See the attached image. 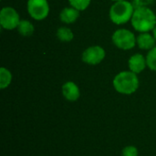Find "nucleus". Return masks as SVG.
<instances>
[{
    "label": "nucleus",
    "mask_w": 156,
    "mask_h": 156,
    "mask_svg": "<svg viewBox=\"0 0 156 156\" xmlns=\"http://www.w3.org/2000/svg\"><path fill=\"white\" fill-rule=\"evenodd\" d=\"M112 1H114V2H118V1H122V0H112Z\"/></svg>",
    "instance_id": "20"
},
{
    "label": "nucleus",
    "mask_w": 156,
    "mask_h": 156,
    "mask_svg": "<svg viewBox=\"0 0 156 156\" xmlns=\"http://www.w3.org/2000/svg\"><path fill=\"white\" fill-rule=\"evenodd\" d=\"M113 44L123 50H129L136 45V37L134 34L125 28L116 30L112 37Z\"/></svg>",
    "instance_id": "4"
},
{
    "label": "nucleus",
    "mask_w": 156,
    "mask_h": 156,
    "mask_svg": "<svg viewBox=\"0 0 156 156\" xmlns=\"http://www.w3.org/2000/svg\"><path fill=\"white\" fill-rule=\"evenodd\" d=\"M79 16H80V11L72 6L63 8L59 15L60 20L66 24H71L76 22Z\"/></svg>",
    "instance_id": "11"
},
{
    "label": "nucleus",
    "mask_w": 156,
    "mask_h": 156,
    "mask_svg": "<svg viewBox=\"0 0 156 156\" xmlns=\"http://www.w3.org/2000/svg\"><path fill=\"white\" fill-rule=\"evenodd\" d=\"M139 155V151L137 147L133 145H128L122 149V156H138Z\"/></svg>",
    "instance_id": "17"
},
{
    "label": "nucleus",
    "mask_w": 156,
    "mask_h": 156,
    "mask_svg": "<svg viewBox=\"0 0 156 156\" xmlns=\"http://www.w3.org/2000/svg\"><path fill=\"white\" fill-rule=\"evenodd\" d=\"M128 65L131 71L135 74H139L144 71L145 67L147 66L146 58L142 54H134L129 58Z\"/></svg>",
    "instance_id": "9"
},
{
    "label": "nucleus",
    "mask_w": 156,
    "mask_h": 156,
    "mask_svg": "<svg viewBox=\"0 0 156 156\" xmlns=\"http://www.w3.org/2000/svg\"><path fill=\"white\" fill-rule=\"evenodd\" d=\"M131 20L133 28L141 33H146L154 30L156 27L155 14L152 9L146 6L135 7Z\"/></svg>",
    "instance_id": "1"
},
{
    "label": "nucleus",
    "mask_w": 156,
    "mask_h": 156,
    "mask_svg": "<svg viewBox=\"0 0 156 156\" xmlns=\"http://www.w3.org/2000/svg\"><path fill=\"white\" fill-rule=\"evenodd\" d=\"M63 97L69 101H76L80 97V88L73 81H67L62 86Z\"/></svg>",
    "instance_id": "8"
},
{
    "label": "nucleus",
    "mask_w": 156,
    "mask_h": 156,
    "mask_svg": "<svg viewBox=\"0 0 156 156\" xmlns=\"http://www.w3.org/2000/svg\"><path fill=\"white\" fill-rule=\"evenodd\" d=\"M154 39H155V41H156V27L154 28Z\"/></svg>",
    "instance_id": "19"
},
{
    "label": "nucleus",
    "mask_w": 156,
    "mask_h": 156,
    "mask_svg": "<svg viewBox=\"0 0 156 156\" xmlns=\"http://www.w3.org/2000/svg\"><path fill=\"white\" fill-rule=\"evenodd\" d=\"M105 55L103 48L100 46H91L83 51L82 60L89 65H98L104 59Z\"/></svg>",
    "instance_id": "7"
},
{
    "label": "nucleus",
    "mask_w": 156,
    "mask_h": 156,
    "mask_svg": "<svg viewBox=\"0 0 156 156\" xmlns=\"http://www.w3.org/2000/svg\"><path fill=\"white\" fill-rule=\"evenodd\" d=\"M154 2V0H133V4L135 7L138 6H147L151 5Z\"/></svg>",
    "instance_id": "18"
},
{
    "label": "nucleus",
    "mask_w": 156,
    "mask_h": 156,
    "mask_svg": "<svg viewBox=\"0 0 156 156\" xmlns=\"http://www.w3.org/2000/svg\"><path fill=\"white\" fill-rule=\"evenodd\" d=\"M18 33L23 37H30L34 33V26L28 20H21L17 27Z\"/></svg>",
    "instance_id": "12"
},
{
    "label": "nucleus",
    "mask_w": 156,
    "mask_h": 156,
    "mask_svg": "<svg viewBox=\"0 0 156 156\" xmlns=\"http://www.w3.org/2000/svg\"><path fill=\"white\" fill-rule=\"evenodd\" d=\"M134 12L133 5L129 1L115 2L110 9V18L115 25H123L130 21Z\"/></svg>",
    "instance_id": "3"
},
{
    "label": "nucleus",
    "mask_w": 156,
    "mask_h": 156,
    "mask_svg": "<svg viewBox=\"0 0 156 156\" xmlns=\"http://www.w3.org/2000/svg\"><path fill=\"white\" fill-rule=\"evenodd\" d=\"M70 5L79 11H83L87 9L90 4V0H69Z\"/></svg>",
    "instance_id": "16"
},
{
    "label": "nucleus",
    "mask_w": 156,
    "mask_h": 156,
    "mask_svg": "<svg viewBox=\"0 0 156 156\" xmlns=\"http://www.w3.org/2000/svg\"><path fill=\"white\" fill-rule=\"evenodd\" d=\"M113 88L121 94L131 95L139 88V79L133 71H122L117 74L112 81Z\"/></svg>",
    "instance_id": "2"
},
{
    "label": "nucleus",
    "mask_w": 156,
    "mask_h": 156,
    "mask_svg": "<svg viewBox=\"0 0 156 156\" xmlns=\"http://www.w3.org/2000/svg\"><path fill=\"white\" fill-rule=\"evenodd\" d=\"M11 81H12L11 72L7 69L2 67L0 69V89L1 90L6 89L10 85Z\"/></svg>",
    "instance_id": "13"
},
{
    "label": "nucleus",
    "mask_w": 156,
    "mask_h": 156,
    "mask_svg": "<svg viewBox=\"0 0 156 156\" xmlns=\"http://www.w3.org/2000/svg\"><path fill=\"white\" fill-rule=\"evenodd\" d=\"M146 63L147 67L151 70L156 71V46L148 51L146 56Z\"/></svg>",
    "instance_id": "15"
},
{
    "label": "nucleus",
    "mask_w": 156,
    "mask_h": 156,
    "mask_svg": "<svg viewBox=\"0 0 156 156\" xmlns=\"http://www.w3.org/2000/svg\"><path fill=\"white\" fill-rule=\"evenodd\" d=\"M27 12L35 20L45 19L49 13V5L47 0H28Z\"/></svg>",
    "instance_id": "5"
},
{
    "label": "nucleus",
    "mask_w": 156,
    "mask_h": 156,
    "mask_svg": "<svg viewBox=\"0 0 156 156\" xmlns=\"http://www.w3.org/2000/svg\"><path fill=\"white\" fill-rule=\"evenodd\" d=\"M20 17L18 13L10 6H5L1 9L0 12V25L3 28L12 30L17 28L20 23Z\"/></svg>",
    "instance_id": "6"
},
{
    "label": "nucleus",
    "mask_w": 156,
    "mask_h": 156,
    "mask_svg": "<svg viewBox=\"0 0 156 156\" xmlns=\"http://www.w3.org/2000/svg\"><path fill=\"white\" fill-rule=\"evenodd\" d=\"M57 37L63 42H69L73 39V32L66 27H61L57 30Z\"/></svg>",
    "instance_id": "14"
},
{
    "label": "nucleus",
    "mask_w": 156,
    "mask_h": 156,
    "mask_svg": "<svg viewBox=\"0 0 156 156\" xmlns=\"http://www.w3.org/2000/svg\"><path fill=\"white\" fill-rule=\"evenodd\" d=\"M155 39L154 37L150 35L148 32L146 33H142L139 35L136 38V44L141 49H152L153 48L155 47Z\"/></svg>",
    "instance_id": "10"
}]
</instances>
